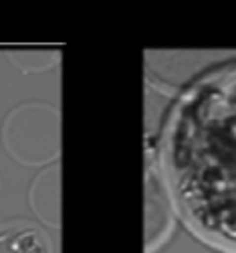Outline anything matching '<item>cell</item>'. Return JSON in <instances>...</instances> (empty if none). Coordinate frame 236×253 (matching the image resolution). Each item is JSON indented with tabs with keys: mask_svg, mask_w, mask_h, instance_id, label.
<instances>
[{
	"mask_svg": "<svg viewBox=\"0 0 236 253\" xmlns=\"http://www.w3.org/2000/svg\"><path fill=\"white\" fill-rule=\"evenodd\" d=\"M0 253H53L51 239L33 223H8L0 227Z\"/></svg>",
	"mask_w": 236,
	"mask_h": 253,
	"instance_id": "cell-1",
	"label": "cell"
}]
</instances>
